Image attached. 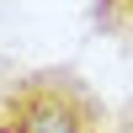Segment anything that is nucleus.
<instances>
[{"label":"nucleus","mask_w":133,"mask_h":133,"mask_svg":"<svg viewBox=\"0 0 133 133\" xmlns=\"http://www.w3.org/2000/svg\"><path fill=\"white\" fill-rule=\"evenodd\" d=\"M117 112L69 64H48L5 85L0 133H112Z\"/></svg>","instance_id":"obj_1"},{"label":"nucleus","mask_w":133,"mask_h":133,"mask_svg":"<svg viewBox=\"0 0 133 133\" xmlns=\"http://www.w3.org/2000/svg\"><path fill=\"white\" fill-rule=\"evenodd\" d=\"M0 96H5V91H0Z\"/></svg>","instance_id":"obj_4"},{"label":"nucleus","mask_w":133,"mask_h":133,"mask_svg":"<svg viewBox=\"0 0 133 133\" xmlns=\"http://www.w3.org/2000/svg\"><path fill=\"white\" fill-rule=\"evenodd\" d=\"M91 27L133 53V0H96L91 5Z\"/></svg>","instance_id":"obj_2"},{"label":"nucleus","mask_w":133,"mask_h":133,"mask_svg":"<svg viewBox=\"0 0 133 133\" xmlns=\"http://www.w3.org/2000/svg\"><path fill=\"white\" fill-rule=\"evenodd\" d=\"M112 133H133V101H123V112H117V123H112Z\"/></svg>","instance_id":"obj_3"}]
</instances>
